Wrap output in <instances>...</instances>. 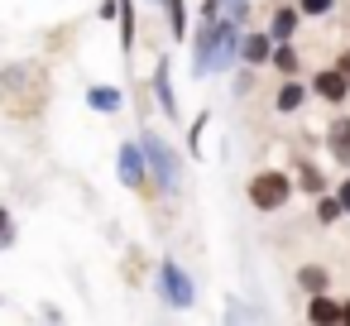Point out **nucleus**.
I'll return each mask as SVG.
<instances>
[{"instance_id":"nucleus-5","label":"nucleus","mask_w":350,"mask_h":326,"mask_svg":"<svg viewBox=\"0 0 350 326\" xmlns=\"http://www.w3.org/2000/svg\"><path fill=\"white\" fill-rule=\"evenodd\" d=\"M312 92H317L321 101H331V106H340V101L350 96V77H345V72H340V68L331 63V68H321V72L312 77Z\"/></svg>"},{"instance_id":"nucleus-11","label":"nucleus","mask_w":350,"mask_h":326,"mask_svg":"<svg viewBox=\"0 0 350 326\" xmlns=\"http://www.w3.org/2000/svg\"><path fill=\"white\" fill-rule=\"evenodd\" d=\"M340 297H331V293H312V302H307V321H317V326H331V321H340Z\"/></svg>"},{"instance_id":"nucleus-17","label":"nucleus","mask_w":350,"mask_h":326,"mask_svg":"<svg viewBox=\"0 0 350 326\" xmlns=\"http://www.w3.org/2000/svg\"><path fill=\"white\" fill-rule=\"evenodd\" d=\"M297 283H302L307 293H331V278H326L321 264H302V269H297Z\"/></svg>"},{"instance_id":"nucleus-8","label":"nucleus","mask_w":350,"mask_h":326,"mask_svg":"<svg viewBox=\"0 0 350 326\" xmlns=\"http://www.w3.org/2000/svg\"><path fill=\"white\" fill-rule=\"evenodd\" d=\"M326 149H331L336 163H350V116H336L326 125Z\"/></svg>"},{"instance_id":"nucleus-3","label":"nucleus","mask_w":350,"mask_h":326,"mask_svg":"<svg viewBox=\"0 0 350 326\" xmlns=\"http://www.w3.org/2000/svg\"><path fill=\"white\" fill-rule=\"evenodd\" d=\"M154 293L168 302V307H192L197 302V283L187 278V269L178 259H159L154 269Z\"/></svg>"},{"instance_id":"nucleus-26","label":"nucleus","mask_w":350,"mask_h":326,"mask_svg":"<svg viewBox=\"0 0 350 326\" xmlns=\"http://www.w3.org/2000/svg\"><path fill=\"white\" fill-rule=\"evenodd\" d=\"M340 321H345V326H350V302H345V307H340Z\"/></svg>"},{"instance_id":"nucleus-18","label":"nucleus","mask_w":350,"mask_h":326,"mask_svg":"<svg viewBox=\"0 0 350 326\" xmlns=\"http://www.w3.org/2000/svg\"><path fill=\"white\" fill-rule=\"evenodd\" d=\"M340 216H345L340 197H336V192H321V197H317V221H321V226H336Z\"/></svg>"},{"instance_id":"nucleus-14","label":"nucleus","mask_w":350,"mask_h":326,"mask_svg":"<svg viewBox=\"0 0 350 326\" xmlns=\"http://www.w3.org/2000/svg\"><path fill=\"white\" fill-rule=\"evenodd\" d=\"M163 10H168V34L187 44V0H163Z\"/></svg>"},{"instance_id":"nucleus-13","label":"nucleus","mask_w":350,"mask_h":326,"mask_svg":"<svg viewBox=\"0 0 350 326\" xmlns=\"http://www.w3.org/2000/svg\"><path fill=\"white\" fill-rule=\"evenodd\" d=\"M87 106L101 111V116H116V111L125 106V92H120V87H87Z\"/></svg>"},{"instance_id":"nucleus-22","label":"nucleus","mask_w":350,"mask_h":326,"mask_svg":"<svg viewBox=\"0 0 350 326\" xmlns=\"http://www.w3.org/2000/svg\"><path fill=\"white\" fill-rule=\"evenodd\" d=\"M116 15H120V0H101V5H96V20H106V25H111Z\"/></svg>"},{"instance_id":"nucleus-16","label":"nucleus","mask_w":350,"mask_h":326,"mask_svg":"<svg viewBox=\"0 0 350 326\" xmlns=\"http://www.w3.org/2000/svg\"><path fill=\"white\" fill-rule=\"evenodd\" d=\"M269 68H278L283 77H297L302 58H297V49H293V44H273V58H269Z\"/></svg>"},{"instance_id":"nucleus-19","label":"nucleus","mask_w":350,"mask_h":326,"mask_svg":"<svg viewBox=\"0 0 350 326\" xmlns=\"http://www.w3.org/2000/svg\"><path fill=\"white\" fill-rule=\"evenodd\" d=\"M331 5H336V0H297V10H302V20H317V15H331Z\"/></svg>"},{"instance_id":"nucleus-25","label":"nucleus","mask_w":350,"mask_h":326,"mask_svg":"<svg viewBox=\"0 0 350 326\" xmlns=\"http://www.w3.org/2000/svg\"><path fill=\"white\" fill-rule=\"evenodd\" d=\"M336 68H340V72L350 77V49H340V58H336Z\"/></svg>"},{"instance_id":"nucleus-15","label":"nucleus","mask_w":350,"mask_h":326,"mask_svg":"<svg viewBox=\"0 0 350 326\" xmlns=\"http://www.w3.org/2000/svg\"><path fill=\"white\" fill-rule=\"evenodd\" d=\"M116 25H120V49L130 53V49H135V39H139V25H135V5H130V0H120Z\"/></svg>"},{"instance_id":"nucleus-20","label":"nucleus","mask_w":350,"mask_h":326,"mask_svg":"<svg viewBox=\"0 0 350 326\" xmlns=\"http://www.w3.org/2000/svg\"><path fill=\"white\" fill-rule=\"evenodd\" d=\"M10 245H15V216L0 206V249H10Z\"/></svg>"},{"instance_id":"nucleus-10","label":"nucleus","mask_w":350,"mask_h":326,"mask_svg":"<svg viewBox=\"0 0 350 326\" xmlns=\"http://www.w3.org/2000/svg\"><path fill=\"white\" fill-rule=\"evenodd\" d=\"M154 96H159V111H163L168 120H183L178 96H173V82H168V63H159V68H154Z\"/></svg>"},{"instance_id":"nucleus-12","label":"nucleus","mask_w":350,"mask_h":326,"mask_svg":"<svg viewBox=\"0 0 350 326\" xmlns=\"http://www.w3.org/2000/svg\"><path fill=\"white\" fill-rule=\"evenodd\" d=\"M293 187H302L307 197H321V192H326V178H321V168H317V163H307V159L297 154V168H293Z\"/></svg>"},{"instance_id":"nucleus-21","label":"nucleus","mask_w":350,"mask_h":326,"mask_svg":"<svg viewBox=\"0 0 350 326\" xmlns=\"http://www.w3.org/2000/svg\"><path fill=\"white\" fill-rule=\"evenodd\" d=\"M221 5H226V20H250V0H221Z\"/></svg>"},{"instance_id":"nucleus-2","label":"nucleus","mask_w":350,"mask_h":326,"mask_svg":"<svg viewBox=\"0 0 350 326\" xmlns=\"http://www.w3.org/2000/svg\"><path fill=\"white\" fill-rule=\"evenodd\" d=\"M245 192H250V206H254V211H283L288 197H293V178L278 173V168H264V173L250 178Z\"/></svg>"},{"instance_id":"nucleus-1","label":"nucleus","mask_w":350,"mask_h":326,"mask_svg":"<svg viewBox=\"0 0 350 326\" xmlns=\"http://www.w3.org/2000/svg\"><path fill=\"white\" fill-rule=\"evenodd\" d=\"M139 144H144V163H149V182H159L163 192H178V187H183V163H178V154L168 149V139H163V135H154V130L144 125V135H139Z\"/></svg>"},{"instance_id":"nucleus-24","label":"nucleus","mask_w":350,"mask_h":326,"mask_svg":"<svg viewBox=\"0 0 350 326\" xmlns=\"http://www.w3.org/2000/svg\"><path fill=\"white\" fill-rule=\"evenodd\" d=\"M336 197H340V206H345V216H350V178H345V182L336 187Z\"/></svg>"},{"instance_id":"nucleus-4","label":"nucleus","mask_w":350,"mask_h":326,"mask_svg":"<svg viewBox=\"0 0 350 326\" xmlns=\"http://www.w3.org/2000/svg\"><path fill=\"white\" fill-rule=\"evenodd\" d=\"M144 168H149V163H144V144H139V139H125V144H120V182H125V187H144V182H149Z\"/></svg>"},{"instance_id":"nucleus-9","label":"nucleus","mask_w":350,"mask_h":326,"mask_svg":"<svg viewBox=\"0 0 350 326\" xmlns=\"http://www.w3.org/2000/svg\"><path fill=\"white\" fill-rule=\"evenodd\" d=\"M297 25H302V10H297V5H278V10H273V25H269L273 44H293Z\"/></svg>"},{"instance_id":"nucleus-7","label":"nucleus","mask_w":350,"mask_h":326,"mask_svg":"<svg viewBox=\"0 0 350 326\" xmlns=\"http://www.w3.org/2000/svg\"><path fill=\"white\" fill-rule=\"evenodd\" d=\"M307 92H312V87H302L297 77H288V82L278 87V96H273V111H278V116H297V111L307 106Z\"/></svg>"},{"instance_id":"nucleus-6","label":"nucleus","mask_w":350,"mask_h":326,"mask_svg":"<svg viewBox=\"0 0 350 326\" xmlns=\"http://www.w3.org/2000/svg\"><path fill=\"white\" fill-rule=\"evenodd\" d=\"M269 58H273V34L250 29V34L240 39V63H245V68H269Z\"/></svg>"},{"instance_id":"nucleus-23","label":"nucleus","mask_w":350,"mask_h":326,"mask_svg":"<svg viewBox=\"0 0 350 326\" xmlns=\"http://www.w3.org/2000/svg\"><path fill=\"white\" fill-rule=\"evenodd\" d=\"M206 120H211V116H197V120H192V135H187V149H192V154H197V139H202V130H206Z\"/></svg>"}]
</instances>
